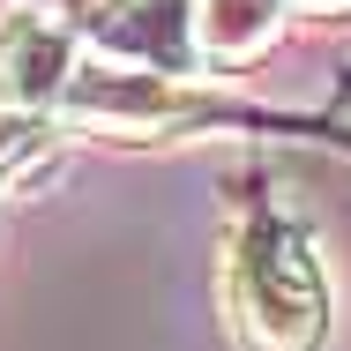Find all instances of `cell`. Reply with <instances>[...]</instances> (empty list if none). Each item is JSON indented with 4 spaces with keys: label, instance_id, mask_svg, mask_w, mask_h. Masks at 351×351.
<instances>
[{
    "label": "cell",
    "instance_id": "cell-1",
    "mask_svg": "<svg viewBox=\"0 0 351 351\" xmlns=\"http://www.w3.org/2000/svg\"><path fill=\"white\" fill-rule=\"evenodd\" d=\"M224 314L247 351H322L329 291L306 254V239L284 217L254 210L224 239Z\"/></svg>",
    "mask_w": 351,
    "mask_h": 351
},
{
    "label": "cell",
    "instance_id": "cell-2",
    "mask_svg": "<svg viewBox=\"0 0 351 351\" xmlns=\"http://www.w3.org/2000/svg\"><path fill=\"white\" fill-rule=\"evenodd\" d=\"M68 23L112 68L165 82H187L202 68V0H75Z\"/></svg>",
    "mask_w": 351,
    "mask_h": 351
},
{
    "label": "cell",
    "instance_id": "cell-3",
    "mask_svg": "<svg viewBox=\"0 0 351 351\" xmlns=\"http://www.w3.org/2000/svg\"><path fill=\"white\" fill-rule=\"evenodd\" d=\"M75 75H82V30L53 8H8L0 15V112L15 120H60Z\"/></svg>",
    "mask_w": 351,
    "mask_h": 351
},
{
    "label": "cell",
    "instance_id": "cell-4",
    "mask_svg": "<svg viewBox=\"0 0 351 351\" xmlns=\"http://www.w3.org/2000/svg\"><path fill=\"white\" fill-rule=\"evenodd\" d=\"M284 8H291V0H202V60H210V68L254 60L284 30Z\"/></svg>",
    "mask_w": 351,
    "mask_h": 351
},
{
    "label": "cell",
    "instance_id": "cell-5",
    "mask_svg": "<svg viewBox=\"0 0 351 351\" xmlns=\"http://www.w3.org/2000/svg\"><path fill=\"white\" fill-rule=\"evenodd\" d=\"M291 8H314V15H337V8H351V0H291Z\"/></svg>",
    "mask_w": 351,
    "mask_h": 351
}]
</instances>
